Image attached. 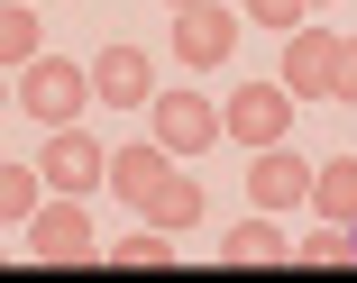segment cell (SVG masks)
I'll use <instances>...</instances> for the list:
<instances>
[{
    "mask_svg": "<svg viewBox=\"0 0 357 283\" xmlns=\"http://www.w3.org/2000/svg\"><path fill=\"white\" fill-rule=\"evenodd\" d=\"M19 101H28L37 128H74L101 92H92V64H74V55H37V64H28V83H19Z\"/></svg>",
    "mask_w": 357,
    "mask_h": 283,
    "instance_id": "cell-1",
    "label": "cell"
},
{
    "mask_svg": "<svg viewBox=\"0 0 357 283\" xmlns=\"http://www.w3.org/2000/svg\"><path fill=\"white\" fill-rule=\"evenodd\" d=\"M28 256H37V265H92V256H101L83 192H46V201L28 210Z\"/></svg>",
    "mask_w": 357,
    "mask_h": 283,
    "instance_id": "cell-2",
    "label": "cell"
},
{
    "mask_svg": "<svg viewBox=\"0 0 357 283\" xmlns=\"http://www.w3.org/2000/svg\"><path fill=\"white\" fill-rule=\"evenodd\" d=\"M147 119H156V147H165V156H211V147H220V137H229L220 101H202L192 83L156 92V101H147Z\"/></svg>",
    "mask_w": 357,
    "mask_h": 283,
    "instance_id": "cell-3",
    "label": "cell"
},
{
    "mask_svg": "<svg viewBox=\"0 0 357 283\" xmlns=\"http://www.w3.org/2000/svg\"><path fill=\"white\" fill-rule=\"evenodd\" d=\"M220 119H229V137L257 156V147H284V128H294V83H238L229 101H220Z\"/></svg>",
    "mask_w": 357,
    "mask_h": 283,
    "instance_id": "cell-4",
    "label": "cell"
},
{
    "mask_svg": "<svg viewBox=\"0 0 357 283\" xmlns=\"http://www.w3.org/2000/svg\"><path fill=\"white\" fill-rule=\"evenodd\" d=\"M229 55H238V10H220V0H183V10H174V64L220 74Z\"/></svg>",
    "mask_w": 357,
    "mask_h": 283,
    "instance_id": "cell-5",
    "label": "cell"
},
{
    "mask_svg": "<svg viewBox=\"0 0 357 283\" xmlns=\"http://www.w3.org/2000/svg\"><path fill=\"white\" fill-rule=\"evenodd\" d=\"M37 174H46V192H101V183H110V147L83 137V119H74V128H46Z\"/></svg>",
    "mask_w": 357,
    "mask_h": 283,
    "instance_id": "cell-6",
    "label": "cell"
},
{
    "mask_svg": "<svg viewBox=\"0 0 357 283\" xmlns=\"http://www.w3.org/2000/svg\"><path fill=\"white\" fill-rule=\"evenodd\" d=\"M284 83H294V101H339V37L330 28H284Z\"/></svg>",
    "mask_w": 357,
    "mask_h": 283,
    "instance_id": "cell-7",
    "label": "cell"
},
{
    "mask_svg": "<svg viewBox=\"0 0 357 283\" xmlns=\"http://www.w3.org/2000/svg\"><path fill=\"white\" fill-rule=\"evenodd\" d=\"M92 92H101V110H147L156 101V55L147 46H101Z\"/></svg>",
    "mask_w": 357,
    "mask_h": 283,
    "instance_id": "cell-8",
    "label": "cell"
},
{
    "mask_svg": "<svg viewBox=\"0 0 357 283\" xmlns=\"http://www.w3.org/2000/svg\"><path fill=\"white\" fill-rule=\"evenodd\" d=\"M312 183H321V174H312L294 147H257V165H248V201H257V210H303Z\"/></svg>",
    "mask_w": 357,
    "mask_h": 283,
    "instance_id": "cell-9",
    "label": "cell"
},
{
    "mask_svg": "<svg viewBox=\"0 0 357 283\" xmlns=\"http://www.w3.org/2000/svg\"><path fill=\"white\" fill-rule=\"evenodd\" d=\"M165 174H174V165H165V147H110V192H119L128 210H147Z\"/></svg>",
    "mask_w": 357,
    "mask_h": 283,
    "instance_id": "cell-10",
    "label": "cell"
},
{
    "mask_svg": "<svg viewBox=\"0 0 357 283\" xmlns=\"http://www.w3.org/2000/svg\"><path fill=\"white\" fill-rule=\"evenodd\" d=\"M202 210H211V201H202V183H192V174H165V183H156V201L137 210V220H156L165 238H183V229H202Z\"/></svg>",
    "mask_w": 357,
    "mask_h": 283,
    "instance_id": "cell-11",
    "label": "cell"
},
{
    "mask_svg": "<svg viewBox=\"0 0 357 283\" xmlns=\"http://www.w3.org/2000/svg\"><path fill=\"white\" fill-rule=\"evenodd\" d=\"M284 256H294V238L275 229V210H266V220H238L220 238V265H284Z\"/></svg>",
    "mask_w": 357,
    "mask_h": 283,
    "instance_id": "cell-12",
    "label": "cell"
},
{
    "mask_svg": "<svg viewBox=\"0 0 357 283\" xmlns=\"http://www.w3.org/2000/svg\"><path fill=\"white\" fill-rule=\"evenodd\" d=\"M46 46H37V10L28 0H0V64H10V74H28Z\"/></svg>",
    "mask_w": 357,
    "mask_h": 283,
    "instance_id": "cell-13",
    "label": "cell"
},
{
    "mask_svg": "<svg viewBox=\"0 0 357 283\" xmlns=\"http://www.w3.org/2000/svg\"><path fill=\"white\" fill-rule=\"evenodd\" d=\"M101 265H119V274H156V265H174V238H165V229L147 220V229H137V238H119V247H110Z\"/></svg>",
    "mask_w": 357,
    "mask_h": 283,
    "instance_id": "cell-14",
    "label": "cell"
},
{
    "mask_svg": "<svg viewBox=\"0 0 357 283\" xmlns=\"http://www.w3.org/2000/svg\"><path fill=\"white\" fill-rule=\"evenodd\" d=\"M312 201H321V220H348V229H357V156H339V165H321V183H312Z\"/></svg>",
    "mask_w": 357,
    "mask_h": 283,
    "instance_id": "cell-15",
    "label": "cell"
},
{
    "mask_svg": "<svg viewBox=\"0 0 357 283\" xmlns=\"http://www.w3.org/2000/svg\"><path fill=\"white\" fill-rule=\"evenodd\" d=\"M37 201H46V174L19 165V156H0V220H28Z\"/></svg>",
    "mask_w": 357,
    "mask_h": 283,
    "instance_id": "cell-16",
    "label": "cell"
},
{
    "mask_svg": "<svg viewBox=\"0 0 357 283\" xmlns=\"http://www.w3.org/2000/svg\"><path fill=\"white\" fill-rule=\"evenodd\" d=\"M294 265H357V238H348V220H330V229H312V238H294Z\"/></svg>",
    "mask_w": 357,
    "mask_h": 283,
    "instance_id": "cell-17",
    "label": "cell"
},
{
    "mask_svg": "<svg viewBox=\"0 0 357 283\" xmlns=\"http://www.w3.org/2000/svg\"><path fill=\"white\" fill-rule=\"evenodd\" d=\"M303 10L312 0H238V19H257V28H303Z\"/></svg>",
    "mask_w": 357,
    "mask_h": 283,
    "instance_id": "cell-18",
    "label": "cell"
},
{
    "mask_svg": "<svg viewBox=\"0 0 357 283\" xmlns=\"http://www.w3.org/2000/svg\"><path fill=\"white\" fill-rule=\"evenodd\" d=\"M339 101H357V37H339Z\"/></svg>",
    "mask_w": 357,
    "mask_h": 283,
    "instance_id": "cell-19",
    "label": "cell"
},
{
    "mask_svg": "<svg viewBox=\"0 0 357 283\" xmlns=\"http://www.w3.org/2000/svg\"><path fill=\"white\" fill-rule=\"evenodd\" d=\"M10 101H19V92H10V64H0V110H10Z\"/></svg>",
    "mask_w": 357,
    "mask_h": 283,
    "instance_id": "cell-20",
    "label": "cell"
},
{
    "mask_svg": "<svg viewBox=\"0 0 357 283\" xmlns=\"http://www.w3.org/2000/svg\"><path fill=\"white\" fill-rule=\"evenodd\" d=\"M312 10H330V0H312Z\"/></svg>",
    "mask_w": 357,
    "mask_h": 283,
    "instance_id": "cell-21",
    "label": "cell"
},
{
    "mask_svg": "<svg viewBox=\"0 0 357 283\" xmlns=\"http://www.w3.org/2000/svg\"><path fill=\"white\" fill-rule=\"evenodd\" d=\"M165 10H183V0H165Z\"/></svg>",
    "mask_w": 357,
    "mask_h": 283,
    "instance_id": "cell-22",
    "label": "cell"
}]
</instances>
